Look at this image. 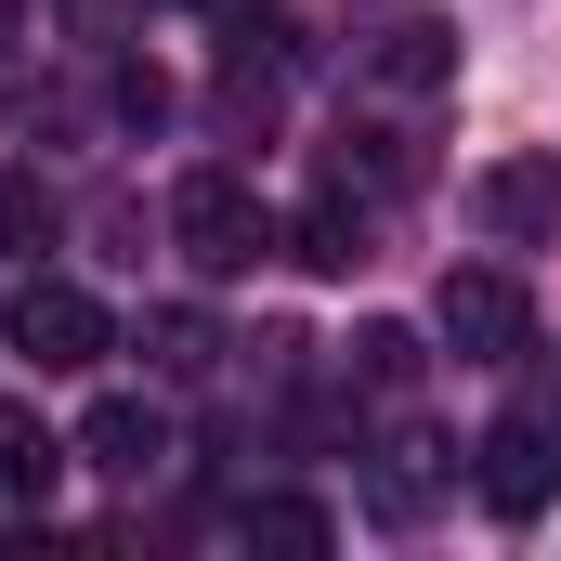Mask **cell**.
Wrapping results in <instances>:
<instances>
[{"label": "cell", "mask_w": 561, "mask_h": 561, "mask_svg": "<svg viewBox=\"0 0 561 561\" xmlns=\"http://www.w3.org/2000/svg\"><path fill=\"white\" fill-rule=\"evenodd\" d=\"M470 209H483L496 249H549L561 236V157H496V170L470 183Z\"/></svg>", "instance_id": "cell-5"}, {"label": "cell", "mask_w": 561, "mask_h": 561, "mask_svg": "<svg viewBox=\"0 0 561 561\" xmlns=\"http://www.w3.org/2000/svg\"><path fill=\"white\" fill-rule=\"evenodd\" d=\"M444 483H457V457H444L431 431H392V444L366 457V510H379V523H431Z\"/></svg>", "instance_id": "cell-8"}, {"label": "cell", "mask_w": 561, "mask_h": 561, "mask_svg": "<svg viewBox=\"0 0 561 561\" xmlns=\"http://www.w3.org/2000/svg\"><path fill=\"white\" fill-rule=\"evenodd\" d=\"M340 183H353V196H405V183H419V144L366 118V131H340Z\"/></svg>", "instance_id": "cell-14"}, {"label": "cell", "mask_w": 561, "mask_h": 561, "mask_svg": "<svg viewBox=\"0 0 561 561\" xmlns=\"http://www.w3.org/2000/svg\"><path fill=\"white\" fill-rule=\"evenodd\" d=\"M79 470H105V483H157V470H170V405L105 392V405L79 419Z\"/></svg>", "instance_id": "cell-6"}, {"label": "cell", "mask_w": 561, "mask_h": 561, "mask_svg": "<svg viewBox=\"0 0 561 561\" xmlns=\"http://www.w3.org/2000/svg\"><path fill=\"white\" fill-rule=\"evenodd\" d=\"M470 457H483V470H470V483H483V510H496V523H536V510H549V483H561V405H549V392H523V405L483 431Z\"/></svg>", "instance_id": "cell-3"}, {"label": "cell", "mask_w": 561, "mask_h": 561, "mask_svg": "<svg viewBox=\"0 0 561 561\" xmlns=\"http://www.w3.org/2000/svg\"><path fill=\"white\" fill-rule=\"evenodd\" d=\"M287 262H300V275H366V262H379V249H366V196H353L340 170L287 209Z\"/></svg>", "instance_id": "cell-7"}, {"label": "cell", "mask_w": 561, "mask_h": 561, "mask_svg": "<svg viewBox=\"0 0 561 561\" xmlns=\"http://www.w3.org/2000/svg\"><path fill=\"white\" fill-rule=\"evenodd\" d=\"M0 249H26V262H39V249H53V196H39V183H26V170H13V183H0Z\"/></svg>", "instance_id": "cell-16"}, {"label": "cell", "mask_w": 561, "mask_h": 561, "mask_svg": "<svg viewBox=\"0 0 561 561\" xmlns=\"http://www.w3.org/2000/svg\"><path fill=\"white\" fill-rule=\"evenodd\" d=\"M105 105H118L131 131H157V118H170V66H144V53H118V66H105Z\"/></svg>", "instance_id": "cell-15"}, {"label": "cell", "mask_w": 561, "mask_h": 561, "mask_svg": "<svg viewBox=\"0 0 561 561\" xmlns=\"http://www.w3.org/2000/svg\"><path fill=\"white\" fill-rule=\"evenodd\" d=\"M66 457H79V444H53L39 405H13V392H0V496H13V510H39V496L66 483Z\"/></svg>", "instance_id": "cell-11"}, {"label": "cell", "mask_w": 561, "mask_h": 561, "mask_svg": "<svg viewBox=\"0 0 561 561\" xmlns=\"http://www.w3.org/2000/svg\"><path fill=\"white\" fill-rule=\"evenodd\" d=\"M366 79H379V92H444V79H457V26H419V13L379 26V39H366Z\"/></svg>", "instance_id": "cell-12"}, {"label": "cell", "mask_w": 561, "mask_h": 561, "mask_svg": "<svg viewBox=\"0 0 561 561\" xmlns=\"http://www.w3.org/2000/svg\"><path fill=\"white\" fill-rule=\"evenodd\" d=\"M0 53H13V0H0Z\"/></svg>", "instance_id": "cell-18"}, {"label": "cell", "mask_w": 561, "mask_h": 561, "mask_svg": "<svg viewBox=\"0 0 561 561\" xmlns=\"http://www.w3.org/2000/svg\"><path fill=\"white\" fill-rule=\"evenodd\" d=\"M431 327H444V353H457V366H523V353H536V300H523V275H496V262L444 275Z\"/></svg>", "instance_id": "cell-4"}, {"label": "cell", "mask_w": 561, "mask_h": 561, "mask_svg": "<svg viewBox=\"0 0 561 561\" xmlns=\"http://www.w3.org/2000/svg\"><path fill=\"white\" fill-rule=\"evenodd\" d=\"M236 536H249V549H287V561H313L327 536H340V523H327V496H249V510H236Z\"/></svg>", "instance_id": "cell-13"}, {"label": "cell", "mask_w": 561, "mask_h": 561, "mask_svg": "<svg viewBox=\"0 0 561 561\" xmlns=\"http://www.w3.org/2000/svg\"><path fill=\"white\" fill-rule=\"evenodd\" d=\"M131 353H144V379H170V392H196V379L222 366V327H209L196 300H157V313L131 327Z\"/></svg>", "instance_id": "cell-9"}, {"label": "cell", "mask_w": 561, "mask_h": 561, "mask_svg": "<svg viewBox=\"0 0 561 561\" xmlns=\"http://www.w3.org/2000/svg\"><path fill=\"white\" fill-rule=\"evenodd\" d=\"M419 327H392V313H379V327H353V353H340V392H353V405H405V392H419Z\"/></svg>", "instance_id": "cell-10"}, {"label": "cell", "mask_w": 561, "mask_h": 561, "mask_svg": "<svg viewBox=\"0 0 561 561\" xmlns=\"http://www.w3.org/2000/svg\"><path fill=\"white\" fill-rule=\"evenodd\" d=\"M13 353H26L39 379H79V366L118 353V313H105L79 275H26V287H13Z\"/></svg>", "instance_id": "cell-2"}, {"label": "cell", "mask_w": 561, "mask_h": 561, "mask_svg": "<svg viewBox=\"0 0 561 561\" xmlns=\"http://www.w3.org/2000/svg\"><path fill=\"white\" fill-rule=\"evenodd\" d=\"M170 249H183L196 275H262L287 249V222H275V196H262L236 157H209V170L170 183Z\"/></svg>", "instance_id": "cell-1"}, {"label": "cell", "mask_w": 561, "mask_h": 561, "mask_svg": "<svg viewBox=\"0 0 561 561\" xmlns=\"http://www.w3.org/2000/svg\"><path fill=\"white\" fill-rule=\"evenodd\" d=\"M66 13H79V26H118V13H131V0H66Z\"/></svg>", "instance_id": "cell-17"}]
</instances>
